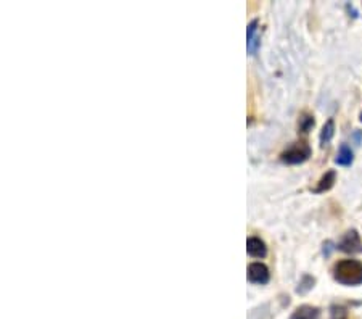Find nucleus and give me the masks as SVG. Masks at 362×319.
<instances>
[{"label": "nucleus", "mask_w": 362, "mask_h": 319, "mask_svg": "<svg viewBox=\"0 0 362 319\" xmlns=\"http://www.w3.org/2000/svg\"><path fill=\"white\" fill-rule=\"evenodd\" d=\"M333 277L343 286H361L362 263L358 260H341L333 266Z\"/></svg>", "instance_id": "f257e3e1"}, {"label": "nucleus", "mask_w": 362, "mask_h": 319, "mask_svg": "<svg viewBox=\"0 0 362 319\" xmlns=\"http://www.w3.org/2000/svg\"><path fill=\"white\" fill-rule=\"evenodd\" d=\"M311 147L306 144V142H296L291 147L286 148L285 152L280 155V160L286 165H299V163H304L307 158L311 157Z\"/></svg>", "instance_id": "f03ea898"}, {"label": "nucleus", "mask_w": 362, "mask_h": 319, "mask_svg": "<svg viewBox=\"0 0 362 319\" xmlns=\"http://www.w3.org/2000/svg\"><path fill=\"white\" fill-rule=\"evenodd\" d=\"M338 248L345 253H362V240L356 229H351L341 237L338 242Z\"/></svg>", "instance_id": "7ed1b4c3"}, {"label": "nucleus", "mask_w": 362, "mask_h": 319, "mask_svg": "<svg viewBox=\"0 0 362 319\" xmlns=\"http://www.w3.org/2000/svg\"><path fill=\"white\" fill-rule=\"evenodd\" d=\"M248 279L256 284H266L269 281V269L263 263H251L248 266Z\"/></svg>", "instance_id": "20e7f679"}, {"label": "nucleus", "mask_w": 362, "mask_h": 319, "mask_svg": "<svg viewBox=\"0 0 362 319\" xmlns=\"http://www.w3.org/2000/svg\"><path fill=\"white\" fill-rule=\"evenodd\" d=\"M320 316V310L317 307H311V305H303V307H298L290 319H319Z\"/></svg>", "instance_id": "39448f33"}, {"label": "nucleus", "mask_w": 362, "mask_h": 319, "mask_svg": "<svg viewBox=\"0 0 362 319\" xmlns=\"http://www.w3.org/2000/svg\"><path fill=\"white\" fill-rule=\"evenodd\" d=\"M247 250H248V253L255 258H263V256H266V253H268L266 243L261 239H258V237H250L247 240Z\"/></svg>", "instance_id": "423d86ee"}, {"label": "nucleus", "mask_w": 362, "mask_h": 319, "mask_svg": "<svg viewBox=\"0 0 362 319\" xmlns=\"http://www.w3.org/2000/svg\"><path fill=\"white\" fill-rule=\"evenodd\" d=\"M335 179H337V173H335V171L325 173L322 178H320V181L317 182V186L314 187V192L319 194V192L330 191V189L333 187V184H335Z\"/></svg>", "instance_id": "0eeeda50"}, {"label": "nucleus", "mask_w": 362, "mask_h": 319, "mask_svg": "<svg viewBox=\"0 0 362 319\" xmlns=\"http://www.w3.org/2000/svg\"><path fill=\"white\" fill-rule=\"evenodd\" d=\"M256 31H258V21H251L248 24V31H247V47H248V52L250 53H255L258 45H259V40H258V36H256Z\"/></svg>", "instance_id": "6e6552de"}, {"label": "nucleus", "mask_w": 362, "mask_h": 319, "mask_svg": "<svg viewBox=\"0 0 362 319\" xmlns=\"http://www.w3.org/2000/svg\"><path fill=\"white\" fill-rule=\"evenodd\" d=\"M333 134H335V121L330 118V119L324 124L322 131H320V145H322V147L329 145V144H330V140H332V137H333Z\"/></svg>", "instance_id": "1a4fd4ad"}, {"label": "nucleus", "mask_w": 362, "mask_h": 319, "mask_svg": "<svg viewBox=\"0 0 362 319\" xmlns=\"http://www.w3.org/2000/svg\"><path fill=\"white\" fill-rule=\"evenodd\" d=\"M335 161H337V165H341V166H350L351 163H353V150L348 145H341L340 147V150H338V155H337V158H335Z\"/></svg>", "instance_id": "9d476101"}, {"label": "nucleus", "mask_w": 362, "mask_h": 319, "mask_svg": "<svg viewBox=\"0 0 362 319\" xmlns=\"http://www.w3.org/2000/svg\"><path fill=\"white\" fill-rule=\"evenodd\" d=\"M314 127V116L311 114H301V118H299V131L301 132H309L311 129Z\"/></svg>", "instance_id": "9b49d317"}, {"label": "nucleus", "mask_w": 362, "mask_h": 319, "mask_svg": "<svg viewBox=\"0 0 362 319\" xmlns=\"http://www.w3.org/2000/svg\"><path fill=\"white\" fill-rule=\"evenodd\" d=\"M330 319H348V310L341 305H333L330 311Z\"/></svg>", "instance_id": "f8f14e48"}, {"label": "nucleus", "mask_w": 362, "mask_h": 319, "mask_svg": "<svg viewBox=\"0 0 362 319\" xmlns=\"http://www.w3.org/2000/svg\"><path fill=\"white\" fill-rule=\"evenodd\" d=\"M314 277H311V276H304L303 277V281H301V284H299V287H298V294H306L307 290H311L312 287H314Z\"/></svg>", "instance_id": "ddd939ff"}, {"label": "nucleus", "mask_w": 362, "mask_h": 319, "mask_svg": "<svg viewBox=\"0 0 362 319\" xmlns=\"http://www.w3.org/2000/svg\"><path fill=\"white\" fill-rule=\"evenodd\" d=\"M361 121H362V113H361Z\"/></svg>", "instance_id": "4468645a"}]
</instances>
